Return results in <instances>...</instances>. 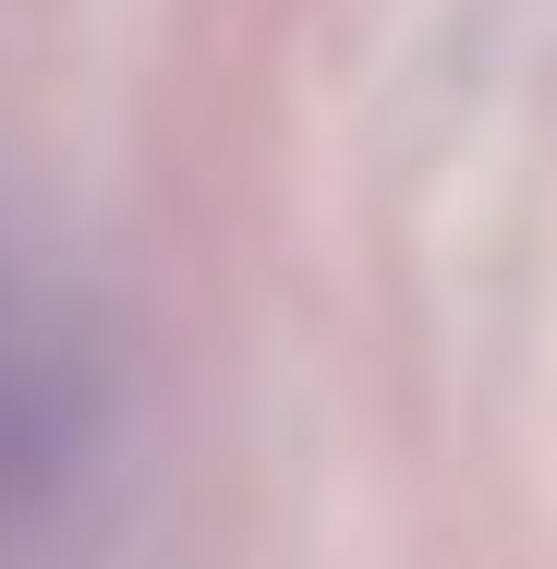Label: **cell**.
Segmentation results:
<instances>
[{"instance_id":"1","label":"cell","mask_w":557,"mask_h":569,"mask_svg":"<svg viewBox=\"0 0 557 569\" xmlns=\"http://www.w3.org/2000/svg\"><path fill=\"white\" fill-rule=\"evenodd\" d=\"M49 485V388H37V351L0 303V509H24Z\"/></svg>"}]
</instances>
